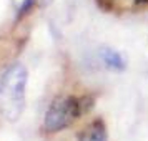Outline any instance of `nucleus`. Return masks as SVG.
<instances>
[{
	"mask_svg": "<svg viewBox=\"0 0 148 141\" xmlns=\"http://www.w3.org/2000/svg\"><path fill=\"white\" fill-rule=\"evenodd\" d=\"M82 114V101L75 96H65L55 100L48 106L43 120V128L48 133H57L70 126Z\"/></svg>",
	"mask_w": 148,
	"mask_h": 141,
	"instance_id": "f03ea898",
	"label": "nucleus"
},
{
	"mask_svg": "<svg viewBox=\"0 0 148 141\" xmlns=\"http://www.w3.org/2000/svg\"><path fill=\"white\" fill-rule=\"evenodd\" d=\"M27 70L15 63L3 73L0 80V114L7 121H17L25 106Z\"/></svg>",
	"mask_w": 148,
	"mask_h": 141,
	"instance_id": "f257e3e1",
	"label": "nucleus"
},
{
	"mask_svg": "<svg viewBox=\"0 0 148 141\" xmlns=\"http://www.w3.org/2000/svg\"><path fill=\"white\" fill-rule=\"evenodd\" d=\"M80 141H107V128L101 120L90 123L80 134Z\"/></svg>",
	"mask_w": 148,
	"mask_h": 141,
	"instance_id": "7ed1b4c3",
	"label": "nucleus"
},
{
	"mask_svg": "<svg viewBox=\"0 0 148 141\" xmlns=\"http://www.w3.org/2000/svg\"><path fill=\"white\" fill-rule=\"evenodd\" d=\"M101 60L105 61V65L108 68H113V70H123L125 68V60L118 52L115 50H110V48H105L101 52Z\"/></svg>",
	"mask_w": 148,
	"mask_h": 141,
	"instance_id": "20e7f679",
	"label": "nucleus"
},
{
	"mask_svg": "<svg viewBox=\"0 0 148 141\" xmlns=\"http://www.w3.org/2000/svg\"><path fill=\"white\" fill-rule=\"evenodd\" d=\"M136 2H138V3H143V2H148V0H136Z\"/></svg>",
	"mask_w": 148,
	"mask_h": 141,
	"instance_id": "39448f33",
	"label": "nucleus"
}]
</instances>
